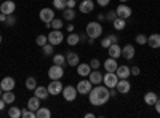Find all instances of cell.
<instances>
[{"mask_svg": "<svg viewBox=\"0 0 160 118\" xmlns=\"http://www.w3.org/2000/svg\"><path fill=\"white\" fill-rule=\"evenodd\" d=\"M38 16L43 22H51L53 19H55V11H53L51 8H42L40 13H38Z\"/></svg>", "mask_w": 160, "mask_h": 118, "instance_id": "8fae6325", "label": "cell"}, {"mask_svg": "<svg viewBox=\"0 0 160 118\" xmlns=\"http://www.w3.org/2000/svg\"><path fill=\"white\" fill-rule=\"evenodd\" d=\"M62 83L59 80H51L50 85H48V93L53 94V96H56V94H61L62 93Z\"/></svg>", "mask_w": 160, "mask_h": 118, "instance_id": "ba28073f", "label": "cell"}, {"mask_svg": "<svg viewBox=\"0 0 160 118\" xmlns=\"http://www.w3.org/2000/svg\"><path fill=\"white\" fill-rule=\"evenodd\" d=\"M88 99L91 106H104L106 102L111 99V93H109V88L108 86H101V85H95V88H91V91L88 93Z\"/></svg>", "mask_w": 160, "mask_h": 118, "instance_id": "6da1fadb", "label": "cell"}, {"mask_svg": "<svg viewBox=\"0 0 160 118\" xmlns=\"http://www.w3.org/2000/svg\"><path fill=\"white\" fill-rule=\"evenodd\" d=\"M0 97H2V88H0Z\"/></svg>", "mask_w": 160, "mask_h": 118, "instance_id": "6f0895ef", "label": "cell"}, {"mask_svg": "<svg viewBox=\"0 0 160 118\" xmlns=\"http://www.w3.org/2000/svg\"><path fill=\"white\" fill-rule=\"evenodd\" d=\"M157 94L155 93H152V91H149L148 94H144V102L148 104V106H154V104L157 102Z\"/></svg>", "mask_w": 160, "mask_h": 118, "instance_id": "484cf974", "label": "cell"}, {"mask_svg": "<svg viewBox=\"0 0 160 118\" xmlns=\"http://www.w3.org/2000/svg\"><path fill=\"white\" fill-rule=\"evenodd\" d=\"M78 42H80V38H78V35H77V34H74V32H72V34H69V35H68V45L74 46V45H77Z\"/></svg>", "mask_w": 160, "mask_h": 118, "instance_id": "1f68e13d", "label": "cell"}, {"mask_svg": "<svg viewBox=\"0 0 160 118\" xmlns=\"http://www.w3.org/2000/svg\"><path fill=\"white\" fill-rule=\"evenodd\" d=\"M62 40H64V34L61 32V29H53V31L48 34V43H51L53 46L61 45Z\"/></svg>", "mask_w": 160, "mask_h": 118, "instance_id": "3957f363", "label": "cell"}, {"mask_svg": "<svg viewBox=\"0 0 160 118\" xmlns=\"http://www.w3.org/2000/svg\"><path fill=\"white\" fill-rule=\"evenodd\" d=\"M130 72H131V75H139V67H130Z\"/></svg>", "mask_w": 160, "mask_h": 118, "instance_id": "f6af8a7d", "label": "cell"}, {"mask_svg": "<svg viewBox=\"0 0 160 118\" xmlns=\"http://www.w3.org/2000/svg\"><path fill=\"white\" fill-rule=\"evenodd\" d=\"M78 8H80V13H91L93 11V8H95V5H93V0H82L80 2V5H78Z\"/></svg>", "mask_w": 160, "mask_h": 118, "instance_id": "5bb4252c", "label": "cell"}, {"mask_svg": "<svg viewBox=\"0 0 160 118\" xmlns=\"http://www.w3.org/2000/svg\"><path fill=\"white\" fill-rule=\"evenodd\" d=\"M104 19H106L104 15H98V21H104Z\"/></svg>", "mask_w": 160, "mask_h": 118, "instance_id": "f5cc1de1", "label": "cell"}, {"mask_svg": "<svg viewBox=\"0 0 160 118\" xmlns=\"http://www.w3.org/2000/svg\"><path fill=\"white\" fill-rule=\"evenodd\" d=\"M112 45V42H111V38H109V35L106 37V38H102V42H101V46L102 48H109Z\"/></svg>", "mask_w": 160, "mask_h": 118, "instance_id": "60d3db41", "label": "cell"}, {"mask_svg": "<svg viewBox=\"0 0 160 118\" xmlns=\"http://www.w3.org/2000/svg\"><path fill=\"white\" fill-rule=\"evenodd\" d=\"M5 24H7V26H15V24H16V18L13 16V15H7Z\"/></svg>", "mask_w": 160, "mask_h": 118, "instance_id": "ab89813d", "label": "cell"}, {"mask_svg": "<svg viewBox=\"0 0 160 118\" xmlns=\"http://www.w3.org/2000/svg\"><path fill=\"white\" fill-rule=\"evenodd\" d=\"M93 116H95L93 113H87V115H85V118H93Z\"/></svg>", "mask_w": 160, "mask_h": 118, "instance_id": "11a10c76", "label": "cell"}, {"mask_svg": "<svg viewBox=\"0 0 160 118\" xmlns=\"http://www.w3.org/2000/svg\"><path fill=\"white\" fill-rule=\"evenodd\" d=\"M109 2H111V0H96V3H98L99 7H108Z\"/></svg>", "mask_w": 160, "mask_h": 118, "instance_id": "ee69618b", "label": "cell"}, {"mask_svg": "<svg viewBox=\"0 0 160 118\" xmlns=\"http://www.w3.org/2000/svg\"><path fill=\"white\" fill-rule=\"evenodd\" d=\"M154 107H155V110H157V113H160V99H157V102L154 104Z\"/></svg>", "mask_w": 160, "mask_h": 118, "instance_id": "c3c4849f", "label": "cell"}, {"mask_svg": "<svg viewBox=\"0 0 160 118\" xmlns=\"http://www.w3.org/2000/svg\"><path fill=\"white\" fill-rule=\"evenodd\" d=\"M75 88H77V93L78 94H88L90 91H91V88H93V83L90 80H80Z\"/></svg>", "mask_w": 160, "mask_h": 118, "instance_id": "52a82bcc", "label": "cell"}, {"mask_svg": "<svg viewBox=\"0 0 160 118\" xmlns=\"http://www.w3.org/2000/svg\"><path fill=\"white\" fill-rule=\"evenodd\" d=\"M51 116V112H50V109H47V107H40L37 112H35V118H50Z\"/></svg>", "mask_w": 160, "mask_h": 118, "instance_id": "83f0119b", "label": "cell"}, {"mask_svg": "<svg viewBox=\"0 0 160 118\" xmlns=\"http://www.w3.org/2000/svg\"><path fill=\"white\" fill-rule=\"evenodd\" d=\"M112 24H114V29H115V31H123V29H125V26H127V19L115 18V19L112 21Z\"/></svg>", "mask_w": 160, "mask_h": 118, "instance_id": "4316f807", "label": "cell"}, {"mask_svg": "<svg viewBox=\"0 0 160 118\" xmlns=\"http://www.w3.org/2000/svg\"><path fill=\"white\" fill-rule=\"evenodd\" d=\"M28 109H31L32 112H37V110L40 109V99H38L37 96L29 97V101H28Z\"/></svg>", "mask_w": 160, "mask_h": 118, "instance_id": "7402d4cb", "label": "cell"}, {"mask_svg": "<svg viewBox=\"0 0 160 118\" xmlns=\"http://www.w3.org/2000/svg\"><path fill=\"white\" fill-rule=\"evenodd\" d=\"M35 43H37L38 46L47 45V43H48V35H38V37L35 38Z\"/></svg>", "mask_w": 160, "mask_h": 118, "instance_id": "d590c367", "label": "cell"}, {"mask_svg": "<svg viewBox=\"0 0 160 118\" xmlns=\"http://www.w3.org/2000/svg\"><path fill=\"white\" fill-rule=\"evenodd\" d=\"M117 91L120 94H128L131 89V83L127 80V78H120V82H117Z\"/></svg>", "mask_w": 160, "mask_h": 118, "instance_id": "30bf717a", "label": "cell"}, {"mask_svg": "<svg viewBox=\"0 0 160 118\" xmlns=\"http://www.w3.org/2000/svg\"><path fill=\"white\" fill-rule=\"evenodd\" d=\"M115 18H117V13H115V11H109L108 15H106V19H108V21H111V22H112Z\"/></svg>", "mask_w": 160, "mask_h": 118, "instance_id": "7bdbcfd3", "label": "cell"}, {"mask_svg": "<svg viewBox=\"0 0 160 118\" xmlns=\"http://www.w3.org/2000/svg\"><path fill=\"white\" fill-rule=\"evenodd\" d=\"M8 116H11V118H19V116H21V110H19L18 107H10Z\"/></svg>", "mask_w": 160, "mask_h": 118, "instance_id": "e575fe53", "label": "cell"}, {"mask_svg": "<svg viewBox=\"0 0 160 118\" xmlns=\"http://www.w3.org/2000/svg\"><path fill=\"white\" fill-rule=\"evenodd\" d=\"M5 106H7V102H5L2 97H0V110H3V109H5Z\"/></svg>", "mask_w": 160, "mask_h": 118, "instance_id": "f907efd6", "label": "cell"}, {"mask_svg": "<svg viewBox=\"0 0 160 118\" xmlns=\"http://www.w3.org/2000/svg\"><path fill=\"white\" fill-rule=\"evenodd\" d=\"M62 19H58V18H55V19H53L51 21V29H61L62 27Z\"/></svg>", "mask_w": 160, "mask_h": 118, "instance_id": "74e56055", "label": "cell"}, {"mask_svg": "<svg viewBox=\"0 0 160 118\" xmlns=\"http://www.w3.org/2000/svg\"><path fill=\"white\" fill-rule=\"evenodd\" d=\"M99 65H101V62L95 58V59H91V62H90V67L91 69H99Z\"/></svg>", "mask_w": 160, "mask_h": 118, "instance_id": "b9f144b4", "label": "cell"}, {"mask_svg": "<svg viewBox=\"0 0 160 118\" xmlns=\"http://www.w3.org/2000/svg\"><path fill=\"white\" fill-rule=\"evenodd\" d=\"M136 43H139V45H146V43H148V37H146L144 34L136 35Z\"/></svg>", "mask_w": 160, "mask_h": 118, "instance_id": "f35d334b", "label": "cell"}, {"mask_svg": "<svg viewBox=\"0 0 160 118\" xmlns=\"http://www.w3.org/2000/svg\"><path fill=\"white\" fill-rule=\"evenodd\" d=\"M118 2H122V3H125V2H128V0H118Z\"/></svg>", "mask_w": 160, "mask_h": 118, "instance_id": "9f6ffc18", "label": "cell"}, {"mask_svg": "<svg viewBox=\"0 0 160 118\" xmlns=\"http://www.w3.org/2000/svg\"><path fill=\"white\" fill-rule=\"evenodd\" d=\"M109 38H111V42H112V43H118V37H117V35H112V34H111Z\"/></svg>", "mask_w": 160, "mask_h": 118, "instance_id": "bcb514c9", "label": "cell"}, {"mask_svg": "<svg viewBox=\"0 0 160 118\" xmlns=\"http://www.w3.org/2000/svg\"><path fill=\"white\" fill-rule=\"evenodd\" d=\"M117 82H118V77L115 72H106V75H102V83L108 86L109 89L111 88H115L117 86Z\"/></svg>", "mask_w": 160, "mask_h": 118, "instance_id": "5b68a950", "label": "cell"}, {"mask_svg": "<svg viewBox=\"0 0 160 118\" xmlns=\"http://www.w3.org/2000/svg\"><path fill=\"white\" fill-rule=\"evenodd\" d=\"M148 45L151 48H160V34H152L148 37Z\"/></svg>", "mask_w": 160, "mask_h": 118, "instance_id": "603a6c76", "label": "cell"}, {"mask_svg": "<svg viewBox=\"0 0 160 118\" xmlns=\"http://www.w3.org/2000/svg\"><path fill=\"white\" fill-rule=\"evenodd\" d=\"M66 62H68L69 65H72V67H77V65H78V54L74 53V51L68 53V54H66Z\"/></svg>", "mask_w": 160, "mask_h": 118, "instance_id": "44dd1931", "label": "cell"}, {"mask_svg": "<svg viewBox=\"0 0 160 118\" xmlns=\"http://www.w3.org/2000/svg\"><path fill=\"white\" fill-rule=\"evenodd\" d=\"M0 43H2V34H0Z\"/></svg>", "mask_w": 160, "mask_h": 118, "instance_id": "680465c9", "label": "cell"}, {"mask_svg": "<svg viewBox=\"0 0 160 118\" xmlns=\"http://www.w3.org/2000/svg\"><path fill=\"white\" fill-rule=\"evenodd\" d=\"M115 73H117V77H118V78H128V77L131 75L128 65H118L117 70H115Z\"/></svg>", "mask_w": 160, "mask_h": 118, "instance_id": "d6986e66", "label": "cell"}, {"mask_svg": "<svg viewBox=\"0 0 160 118\" xmlns=\"http://www.w3.org/2000/svg\"><path fill=\"white\" fill-rule=\"evenodd\" d=\"M117 67H118V64H117V61H115L114 58H109V59L104 61V69H106V72H115Z\"/></svg>", "mask_w": 160, "mask_h": 118, "instance_id": "e0dca14e", "label": "cell"}, {"mask_svg": "<svg viewBox=\"0 0 160 118\" xmlns=\"http://www.w3.org/2000/svg\"><path fill=\"white\" fill-rule=\"evenodd\" d=\"M64 75V69H62V65H56V64H53L51 67L48 69V77H50V80H61Z\"/></svg>", "mask_w": 160, "mask_h": 118, "instance_id": "277c9868", "label": "cell"}, {"mask_svg": "<svg viewBox=\"0 0 160 118\" xmlns=\"http://www.w3.org/2000/svg\"><path fill=\"white\" fill-rule=\"evenodd\" d=\"M62 97L68 101V102H72V101H75V97H77V88L75 86H71V85H68L66 88H62Z\"/></svg>", "mask_w": 160, "mask_h": 118, "instance_id": "8992f818", "label": "cell"}, {"mask_svg": "<svg viewBox=\"0 0 160 118\" xmlns=\"http://www.w3.org/2000/svg\"><path fill=\"white\" fill-rule=\"evenodd\" d=\"M108 51H109V56L114 58V59H117V58L122 56V48H120L118 43H112V45L108 48Z\"/></svg>", "mask_w": 160, "mask_h": 118, "instance_id": "9a60e30c", "label": "cell"}, {"mask_svg": "<svg viewBox=\"0 0 160 118\" xmlns=\"http://www.w3.org/2000/svg\"><path fill=\"white\" fill-rule=\"evenodd\" d=\"M62 18H64L66 21H72V19L75 18L74 8H64V10H62Z\"/></svg>", "mask_w": 160, "mask_h": 118, "instance_id": "f1b7e54d", "label": "cell"}, {"mask_svg": "<svg viewBox=\"0 0 160 118\" xmlns=\"http://www.w3.org/2000/svg\"><path fill=\"white\" fill-rule=\"evenodd\" d=\"M21 116L22 118H35V112H32L31 109H24V110H21Z\"/></svg>", "mask_w": 160, "mask_h": 118, "instance_id": "8d00e7d4", "label": "cell"}, {"mask_svg": "<svg viewBox=\"0 0 160 118\" xmlns=\"http://www.w3.org/2000/svg\"><path fill=\"white\" fill-rule=\"evenodd\" d=\"M135 53H136V51H135V46H133V45H125L122 48V56L125 59H128V61L135 58Z\"/></svg>", "mask_w": 160, "mask_h": 118, "instance_id": "2e32d148", "label": "cell"}, {"mask_svg": "<svg viewBox=\"0 0 160 118\" xmlns=\"http://www.w3.org/2000/svg\"><path fill=\"white\" fill-rule=\"evenodd\" d=\"M91 72V67H90V64H80L77 65V73L80 77H88Z\"/></svg>", "mask_w": 160, "mask_h": 118, "instance_id": "cb8c5ba5", "label": "cell"}, {"mask_svg": "<svg viewBox=\"0 0 160 118\" xmlns=\"http://www.w3.org/2000/svg\"><path fill=\"white\" fill-rule=\"evenodd\" d=\"M2 99L7 104H13V102H15V99H16V94L13 93V91H3V93H2Z\"/></svg>", "mask_w": 160, "mask_h": 118, "instance_id": "d4e9b609", "label": "cell"}, {"mask_svg": "<svg viewBox=\"0 0 160 118\" xmlns=\"http://www.w3.org/2000/svg\"><path fill=\"white\" fill-rule=\"evenodd\" d=\"M26 88H28V89H32V91L37 88V80H35L34 77H29L28 80H26Z\"/></svg>", "mask_w": 160, "mask_h": 118, "instance_id": "836d02e7", "label": "cell"}, {"mask_svg": "<svg viewBox=\"0 0 160 118\" xmlns=\"http://www.w3.org/2000/svg\"><path fill=\"white\" fill-rule=\"evenodd\" d=\"M42 50H43V54H45V56H53V54H55V46H53L51 43L43 45Z\"/></svg>", "mask_w": 160, "mask_h": 118, "instance_id": "4dcf8cb0", "label": "cell"}, {"mask_svg": "<svg viewBox=\"0 0 160 118\" xmlns=\"http://www.w3.org/2000/svg\"><path fill=\"white\" fill-rule=\"evenodd\" d=\"M53 5H55V10H64L68 8V0H53Z\"/></svg>", "mask_w": 160, "mask_h": 118, "instance_id": "d6a6232c", "label": "cell"}, {"mask_svg": "<svg viewBox=\"0 0 160 118\" xmlns=\"http://www.w3.org/2000/svg\"><path fill=\"white\" fill-rule=\"evenodd\" d=\"M5 19H7V15H5V13H2V11H0V22H5Z\"/></svg>", "mask_w": 160, "mask_h": 118, "instance_id": "816d5d0a", "label": "cell"}, {"mask_svg": "<svg viewBox=\"0 0 160 118\" xmlns=\"http://www.w3.org/2000/svg\"><path fill=\"white\" fill-rule=\"evenodd\" d=\"M68 31H69V32L74 31V24H69V26H68Z\"/></svg>", "mask_w": 160, "mask_h": 118, "instance_id": "db71d44e", "label": "cell"}, {"mask_svg": "<svg viewBox=\"0 0 160 118\" xmlns=\"http://www.w3.org/2000/svg\"><path fill=\"white\" fill-rule=\"evenodd\" d=\"M78 38H80V42H87V38H88L87 32H85V34H82V35H78Z\"/></svg>", "mask_w": 160, "mask_h": 118, "instance_id": "681fc988", "label": "cell"}, {"mask_svg": "<svg viewBox=\"0 0 160 118\" xmlns=\"http://www.w3.org/2000/svg\"><path fill=\"white\" fill-rule=\"evenodd\" d=\"M53 64L56 65H66V56L64 54H53Z\"/></svg>", "mask_w": 160, "mask_h": 118, "instance_id": "f546056e", "label": "cell"}, {"mask_svg": "<svg viewBox=\"0 0 160 118\" xmlns=\"http://www.w3.org/2000/svg\"><path fill=\"white\" fill-rule=\"evenodd\" d=\"M16 86V82L13 77H5L2 82H0V88H2V91H13V88Z\"/></svg>", "mask_w": 160, "mask_h": 118, "instance_id": "7c38bea8", "label": "cell"}, {"mask_svg": "<svg viewBox=\"0 0 160 118\" xmlns=\"http://www.w3.org/2000/svg\"><path fill=\"white\" fill-rule=\"evenodd\" d=\"M90 82L93 83V85H101L102 83V73L101 72H98V70H93V72H90Z\"/></svg>", "mask_w": 160, "mask_h": 118, "instance_id": "ffe728a7", "label": "cell"}, {"mask_svg": "<svg viewBox=\"0 0 160 118\" xmlns=\"http://www.w3.org/2000/svg\"><path fill=\"white\" fill-rule=\"evenodd\" d=\"M16 10V3L13 0H3V3L0 5V11L5 13V15H13Z\"/></svg>", "mask_w": 160, "mask_h": 118, "instance_id": "9c48e42d", "label": "cell"}, {"mask_svg": "<svg viewBox=\"0 0 160 118\" xmlns=\"http://www.w3.org/2000/svg\"><path fill=\"white\" fill-rule=\"evenodd\" d=\"M34 96H37L38 99H47L48 96H50V93H48V88H45V86H37L35 89H34Z\"/></svg>", "mask_w": 160, "mask_h": 118, "instance_id": "ac0fdd59", "label": "cell"}, {"mask_svg": "<svg viewBox=\"0 0 160 118\" xmlns=\"http://www.w3.org/2000/svg\"><path fill=\"white\" fill-rule=\"evenodd\" d=\"M115 13H117V18L128 19L131 16V8L128 5H118V8L115 10Z\"/></svg>", "mask_w": 160, "mask_h": 118, "instance_id": "4fadbf2b", "label": "cell"}, {"mask_svg": "<svg viewBox=\"0 0 160 118\" xmlns=\"http://www.w3.org/2000/svg\"><path fill=\"white\" fill-rule=\"evenodd\" d=\"M85 32H87V35H88L90 38H98V37H101V34H102V26H101L99 22H96V21L88 22Z\"/></svg>", "mask_w": 160, "mask_h": 118, "instance_id": "7a4b0ae2", "label": "cell"}, {"mask_svg": "<svg viewBox=\"0 0 160 118\" xmlns=\"http://www.w3.org/2000/svg\"><path fill=\"white\" fill-rule=\"evenodd\" d=\"M77 3H75V0H68V8H74Z\"/></svg>", "mask_w": 160, "mask_h": 118, "instance_id": "7dc6e473", "label": "cell"}]
</instances>
